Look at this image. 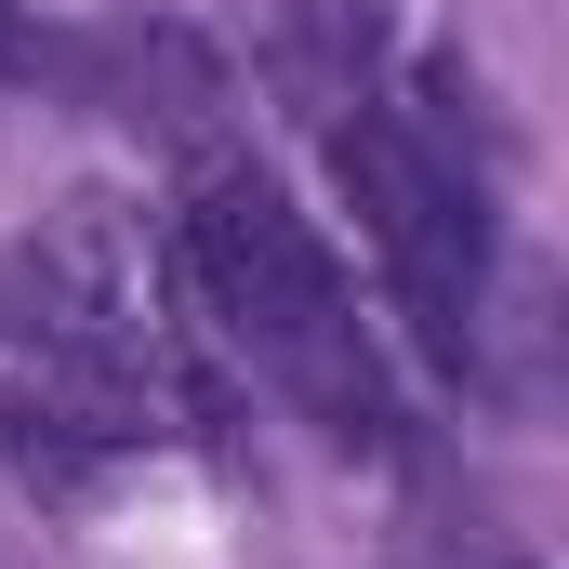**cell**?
I'll return each instance as SVG.
<instances>
[{"instance_id":"obj_1","label":"cell","mask_w":569,"mask_h":569,"mask_svg":"<svg viewBox=\"0 0 569 569\" xmlns=\"http://www.w3.org/2000/svg\"><path fill=\"white\" fill-rule=\"evenodd\" d=\"M172 252H186L199 318H212L331 450H398V385H385V345H371V318H358V279H345V252L318 239V212L291 199L266 159L199 146Z\"/></svg>"},{"instance_id":"obj_2","label":"cell","mask_w":569,"mask_h":569,"mask_svg":"<svg viewBox=\"0 0 569 569\" xmlns=\"http://www.w3.org/2000/svg\"><path fill=\"white\" fill-rule=\"evenodd\" d=\"M463 107H477L463 67L425 53L398 93L331 120V172H345V199L385 252V291H398V318H411V345L437 371H463L477 318H490V172L463 146Z\"/></svg>"},{"instance_id":"obj_3","label":"cell","mask_w":569,"mask_h":569,"mask_svg":"<svg viewBox=\"0 0 569 569\" xmlns=\"http://www.w3.org/2000/svg\"><path fill=\"white\" fill-rule=\"evenodd\" d=\"M133 411H107V398H80V385H53V371H27V358H0V463H27V477H80V463H107V450H133Z\"/></svg>"},{"instance_id":"obj_4","label":"cell","mask_w":569,"mask_h":569,"mask_svg":"<svg viewBox=\"0 0 569 569\" xmlns=\"http://www.w3.org/2000/svg\"><path fill=\"white\" fill-rule=\"evenodd\" d=\"M425 569H543V557H517V543H437Z\"/></svg>"}]
</instances>
